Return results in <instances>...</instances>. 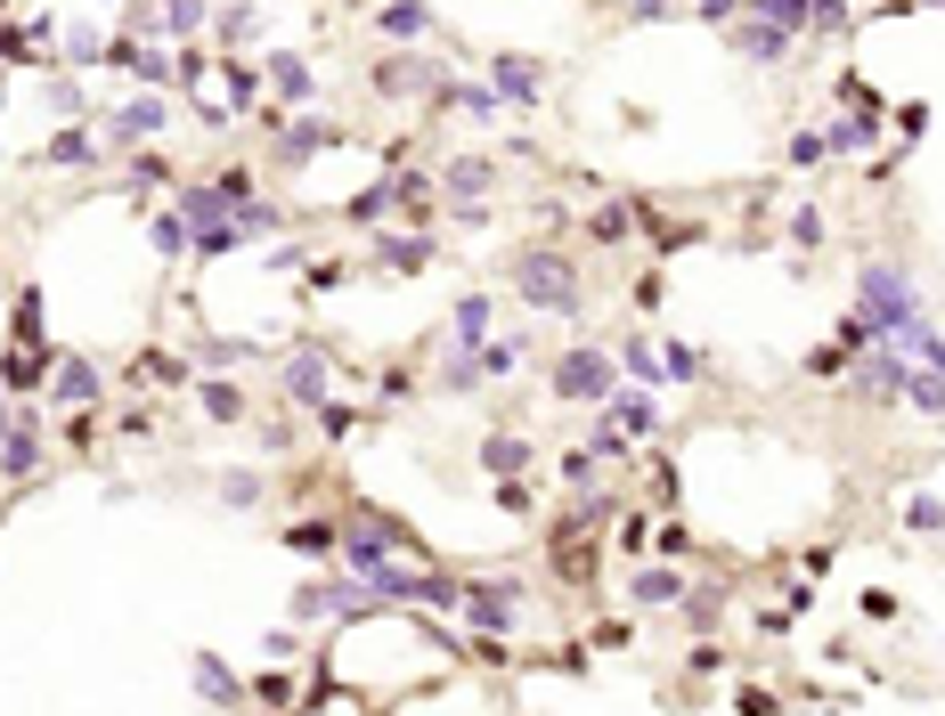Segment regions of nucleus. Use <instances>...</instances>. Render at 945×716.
Instances as JSON below:
<instances>
[{"label":"nucleus","instance_id":"43","mask_svg":"<svg viewBox=\"0 0 945 716\" xmlns=\"http://www.w3.org/2000/svg\"><path fill=\"white\" fill-rule=\"evenodd\" d=\"M139 82H147V90H155V82H172V57H163V50H147V41H139V66H131Z\"/></svg>","mask_w":945,"mask_h":716},{"label":"nucleus","instance_id":"1","mask_svg":"<svg viewBox=\"0 0 945 716\" xmlns=\"http://www.w3.org/2000/svg\"><path fill=\"white\" fill-rule=\"evenodd\" d=\"M921 310H930V293L905 261H865V285H856V310L848 326H839V343L848 350H872V343H896V334L921 326Z\"/></svg>","mask_w":945,"mask_h":716},{"label":"nucleus","instance_id":"22","mask_svg":"<svg viewBox=\"0 0 945 716\" xmlns=\"http://www.w3.org/2000/svg\"><path fill=\"white\" fill-rule=\"evenodd\" d=\"M147 237H155V252H163V261L196 252V237H187V220H180V213H155V220H147Z\"/></svg>","mask_w":945,"mask_h":716},{"label":"nucleus","instance_id":"24","mask_svg":"<svg viewBox=\"0 0 945 716\" xmlns=\"http://www.w3.org/2000/svg\"><path fill=\"white\" fill-rule=\"evenodd\" d=\"M449 107H465L473 122H490V115H506V107H497V90H490V82H449Z\"/></svg>","mask_w":945,"mask_h":716},{"label":"nucleus","instance_id":"5","mask_svg":"<svg viewBox=\"0 0 945 716\" xmlns=\"http://www.w3.org/2000/svg\"><path fill=\"white\" fill-rule=\"evenodd\" d=\"M490 90H497V107L538 115V98H546V66H538V57H522V50H506V57H490Z\"/></svg>","mask_w":945,"mask_h":716},{"label":"nucleus","instance_id":"21","mask_svg":"<svg viewBox=\"0 0 945 716\" xmlns=\"http://www.w3.org/2000/svg\"><path fill=\"white\" fill-rule=\"evenodd\" d=\"M896 350H905V367H930V375H945V334L913 326V334H896Z\"/></svg>","mask_w":945,"mask_h":716},{"label":"nucleus","instance_id":"55","mask_svg":"<svg viewBox=\"0 0 945 716\" xmlns=\"http://www.w3.org/2000/svg\"><path fill=\"white\" fill-rule=\"evenodd\" d=\"M701 17H709V25H726V17H742V0H701Z\"/></svg>","mask_w":945,"mask_h":716},{"label":"nucleus","instance_id":"15","mask_svg":"<svg viewBox=\"0 0 945 716\" xmlns=\"http://www.w3.org/2000/svg\"><path fill=\"white\" fill-rule=\"evenodd\" d=\"M0 473H9V480H33V473H41V432H33V424L9 432V448H0Z\"/></svg>","mask_w":945,"mask_h":716},{"label":"nucleus","instance_id":"40","mask_svg":"<svg viewBox=\"0 0 945 716\" xmlns=\"http://www.w3.org/2000/svg\"><path fill=\"white\" fill-rule=\"evenodd\" d=\"M237 237H278V213L269 204H237Z\"/></svg>","mask_w":945,"mask_h":716},{"label":"nucleus","instance_id":"31","mask_svg":"<svg viewBox=\"0 0 945 716\" xmlns=\"http://www.w3.org/2000/svg\"><path fill=\"white\" fill-rule=\"evenodd\" d=\"M490 334V293H465L457 302V343H481Z\"/></svg>","mask_w":945,"mask_h":716},{"label":"nucleus","instance_id":"29","mask_svg":"<svg viewBox=\"0 0 945 716\" xmlns=\"http://www.w3.org/2000/svg\"><path fill=\"white\" fill-rule=\"evenodd\" d=\"M375 252H384V269H425V261H432V245H425V237H384Z\"/></svg>","mask_w":945,"mask_h":716},{"label":"nucleus","instance_id":"51","mask_svg":"<svg viewBox=\"0 0 945 716\" xmlns=\"http://www.w3.org/2000/svg\"><path fill=\"white\" fill-rule=\"evenodd\" d=\"M685 545H692V538L677 530V521H661V530H653V554H668V562H677V554H685Z\"/></svg>","mask_w":945,"mask_h":716},{"label":"nucleus","instance_id":"53","mask_svg":"<svg viewBox=\"0 0 945 716\" xmlns=\"http://www.w3.org/2000/svg\"><path fill=\"white\" fill-rule=\"evenodd\" d=\"M497 505H506V513H530V480H497Z\"/></svg>","mask_w":945,"mask_h":716},{"label":"nucleus","instance_id":"27","mask_svg":"<svg viewBox=\"0 0 945 716\" xmlns=\"http://www.w3.org/2000/svg\"><path fill=\"white\" fill-rule=\"evenodd\" d=\"M661 383H701V350H685V343H661Z\"/></svg>","mask_w":945,"mask_h":716},{"label":"nucleus","instance_id":"17","mask_svg":"<svg viewBox=\"0 0 945 716\" xmlns=\"http://www.w3.org/2000/svg\"><path fill=\"white\" fill-rule=\"evenodd\" d=\"M603 408H612V424H620L627 440H653V432H661L653 399H627V391H612V399H603Z\"/></svg>","mask_w":945,"mask_h":716},{"label":"nucleus","instance_id":"13","mask_svg":"<svg viewBox=\"0 0 945 716\" xmlns=\"http://www.w3.org/2000/svg\"><path fill=\"white\" fill-rule=\"evenodd\" d=\"M196 692H204V701H213V708H237V701H245L237 668H228V660H213V651H204V660H196Z\"/></svg>","mask_w":945,"mask_h":716},{"label":"nucleus","instance_id":"14","mask_svg":"<svg viewBox=\"0 0 945 716\" xmlns=\"http://www.w3.org/2000/svg\"><path fill=\"white\" fill-rule=\"evenodd\" d=\"M50 383H57V399H66V408H90V399H98V367H90V358H57Z\"/></svg>","mask_w":945,"mask_h":716},{"label":"nucleus","instance_id":"30","mask_svg":"<svg viewBox=\"0 0 945 716\" xmlns=\"http://www.w3.org/2000/svg\"><path fill=\"white\" fill-rule=\"evenodd\" d=\"M905 391H913V408L945 415V375H930V367H905Z\"/></svg>","mask_w":945,"mask_h":716},{"label":"nucleus","instance_id":"45","mask_svg":"<svg viewBox=\"0 0 945 716\" xmlns=\"http://www.w3.org/2000/svg\"><path fill=\"white\" fill-rule=\"evenodd\" d=\"M522 367V343H490L481 350V375H514Z\"/></svg>","mask_w":945,"mask_h":716},{"label":"nucleus","instance_id":"41","mask_svg":"<svg viewBox=\"0 0 945 716\" xmlns=\"http://www.w3.org/2000/svg\"><path fill=\"white\" fill-rule=\"evenodd\" d=\"M213 196H221V204H254V172H237V163H228V172H221V187H213Z\"/></svg>","mask_w":945,"mask_h":716},{"label":"nucleus","instance_id":"47","mask_svg":"<svg viewBox=\"0 0 945 716\" xmlns=\"http://www.w3.org/2000/svg\"><path fill=\"white\" fill-rule=\"evenodd\" d=\"M90 57H107V41H98V33H66V66H90Z\"/></svg>","mask_w":945,"mask_h":716},{"label":"nucleus","instance_id":"8","mask_svg":"<svg viewBox=\"0 0 945 716\" xmlns=\"http://www.w3.org/2000/svg\"><path fill=\"white\" fill-rule=\"evenodd\" d=\"M278 383H286V399H302V408H319V399H326V350H293Z\"/></svg>","mask_w":945,"mask_h":716},{"label":"nucleus","instance_id":"38","mask_svg":"<svg viewBox=\"0 0 945 716\" xmlns=\"http://www.w3.org/2000/svg\"><path fill=\"white\" fill-rule=\"evenodd\" d=\"M254 701H261V708H286V701H293V676H286V668H269V676H254Z\"/></svg>","mask_w":945,"mask_h":716},{"label":"nucleus","instance_id":"52","mask_svg":"<svg viewBox=\"0 0 945 716\" xmlns=\"http://www.w3.org/2000/svg\"><path fill=\"white\" fill-rule=\"evenodd\" d=\"M131 187H163V155H131Z\"/></svg>","mask_w":945,"mask_h":716},{"label":"nucleus","instance_id":"35","mask_svg":"<svg viewBox=\"0 0 945 716\" xmlns=\"http://www.w3.org/2000/svg\"><path fill=\"white\" fill-rule=\"evenodd\" d=\"M131 375H139V383H147V375H155V383H187V358H172V350H147Z\"/></svg>","mask_w":945,"mask_h":716},{"label":"nucleus","instance_id":"12","mask_svg":"<svg viewBox=\"0 0 945 716\" xmlns=\"http://www.w3.org/2000/svg\"><path fill=\"white\" fill-rule=\"evenodd\" d=\"M269 90H278V115L286 107H310V66L293 50H278V57H269Z\"/></svg>","mask_w":945,"mask_h":716},{"label":"nucleus","instance_id":"16","mask_svg":"<svg viewBox=\"0 0 945 716\" xmlns=\"http://www.w3.org/2000/svg\"><path fill=\"white\" fill-rule=\"evenodd\" d=\"M481 465H490V473H506V480H522V465H530V440H522V432L481 440Z\"/></svg>","mask_w":945,"mask_h":716},{"label":"nucleus","instance_id":"54","mask_svg":"<svg viewBox=\"0 0 945 716\" xmlns=\"http://www.w3.org/2000/svg\"><path fill=\"white\" fill-rule=\"evenodd\" d=\"M204 358H213V367H237V358H254V343H204Z\"/></svg>","mask_w":945,"mask_h":716},{"label":"nucleus","instance_id":"46","mask_svg":"<svg viewBox=\"0 0 945 716\" xmlns=\"http://www.w3.org/2000/svg\"><path fill=\"white\" fill-rule=\"evenodd\" d=\"M848 25V0H815V17H807V33H839Z\"/></svg>","mask_w":945,"mask_h":716},{"label":"nucleus","instance_id":"49","mask_svg":"<svg viewBox=\"0 0 945 716\" xmlns=\"http://www.w3.org/2000/svg\"><path fill=\"white\" fill-rule=\"evenodd\" d=\"M50 115H90V98H82L74 82H57V90H50Z\"/></svg>","mask_w":945,"mask_h":716},{"label":"nucleus","instance_id":"4","mask_svg":"<svg viewBox=\"0 0 945 716\" xmlns=\"http://www.w3.org/2000/svg\"><path fill=\"white\" fill-rule=\"evenodd\" d=\"M367 610H384V595L367 578H319L293 595V619H367Z\"/></svg>","mask_w":945,"mask_h":716},{"label":"nucleus","instance_id":"2","mask_svg":"<svg viewBox=\"0 0 945 716\" xmlns=\"http://www.w3.org/2000/svg\"><path fill=\"white\" fill-rule=\"evenodd\" d=\"M514 278H522V302H530V310H546V318H579V269H571V252L538 245V252H522V261H514Z\"/></svg>","mask_w":945,"mask_h":716},{"label":"nucleus","instance_id":"3","mask_svg":"<svg viewBox=\"0 0 945 716\" xmlns=\"http://www.w3.org/2000/svg\"><path fill=\"white\" fill-rule=\"evenodd\" d=\"M555 391H562V399H579V408H603V399L620 391V358H612V350H595V343L562 350V358H555Z\"/></svg>","mask_w":945,"mask_h":716},{"label":"nucleus","instance_id":"26","mask_svg":"<svg viewBox=\"0 0 945 716\" xmlns=\"http://www.w3.org/2000/svg\"><path fill=\"white\" fill-rule=\"evenodd\" d=\"M627 220H636V204H595L587 237H595V245H620V237H627Z\"/></svg>","mask_w":945,"mask_h":716},{"label":"nucleus","instance_id":"32","mask_svg":"<svg viewBox=\"0 0 945 716\" xmlns=\"http://www.w3.org/2000/svg\"><path fill=\"white\" fill-rule=\"evenodd\" d=\"M839 107H848L856 122H872L880 115V90H872V82H856V74H839Z\"/></svg>","mask_w":945,"mask_h":716},{"label":"nucleus","instance_id":"44","mask_svg":"<svg viewBox=\"0 0 945 716\" xmlns=\"http://www.w3.org/2000/svg\"><path fill=\"white\" fill-rule=\"evenodd\" d=\"M791 245H824V213H815V204L791 213Z\"/></svg>","mask_w":945,"mask_h":716},{"label":"nucleus","instance_id":"39","mask_svg":"<svg viewBox=\"0 0 945 716\" xmlns=\"http://www.w3.org/2000/svg\"><path fill=\"white\" fill-rule=\"evenodd\" d=\"M204 25V0H163V33H196Z\"/></svg>","mask_w":945,"mask_h":716},{"label":"nucleus","instance_id":"6","mask_svg":"<svg viewBox=\"0 0 945 716\" xmlns=\"http://www.w3.org/2000/svg\"><path fill=\"white\" fill-rule=\"evenodd\" d=\"M465 627H481V636H514L522 627V586H465Z\"/></svg>","mask_w":945,"mask_h":716},{"label":"nucleus","instance_id":"20","mask_svg":"<svg viewBox=\"0 0 945 716\" xmlns=\"http://www.w3.org/2000/svg\"><path fill=\"white\" fill-rule=\"evenodd\" d=\"M490 180H497V163H481V155H457V163H449V180H440V187H449V196L465 204V196H481Z\"/></svg>","mask_w":945,"mask_h":716},{"label":"nucleus","instance_id":"10","mask_svg":"<svg viewBox=\"0 0 945 716\" xmlns=\"http://www.w3.org/2000/svg\"><path fill=\"white\" fill-rule=\"evenodd\" d=\"M107 131H115L122 147H131V139H155V131H163V98H147V90H139L131 107H115V115H107Z\"/></svg>","mask_w":945,"mask_h":716},{"label":"nucleus","instance_id":"7","mask_svg":"<svg viewBox=\"0 0 945 716\" xmlns=\"http://www.w3.org/2000/svg\"><path fill=\"white\" fill-rule=\"evenodd\" d=\"M733 50H742L750 66H783V57L799 50V33H783L774 17H742V25H733Z\"/></svg>","mask_w":945,"mask_h":716},{"label":"nucleus","instance_id":"42","mask_svg":"<svg viewBox=\"0 0 945 716\" xmlns=\"http://www.w3.org/2000/svg\"><path fill=\"white\" fill-rule=\"evenodd\" d=\"M620 358H627V375H636V383H661V350H644V343H627Z\"/></svg>","mask_w":945,"mask_h":716},{"label":"nucleus","instance_id":"11","mask_svg":"<svg viewBox=\"0 0 945 716\" xmlns=\"http://www.w3.org/2000/svg\"><path fill=\"white\" fill-rule=\"evenodd\" d=\"M375 25H384V41H400V50H416V41L432 33V9H425V0H391V9L375 17Z\"/></svg>","mask_w":945,"mask_h":716},{"label":"nucleus","instance_id":"25","mask_svg":"<svg viewBox=\"0 0 945 716\" xmlns=\"http://www.w3.org/2000/svg\"><path fill=\"white\" fill-rule=\"evenodd\" d=\"M196 399H204V415H213V424H237V415H245V391H237V383H213V375H204Z\"/></svg>","mask_w":945,"mask_h":716},{"label":"nucleus","instance_id":"19","mask_svg":"<svg viewBox=\"0 0 945 716\" xmlns=\"http://www.w3.org/2000/svg\"><path fill=\"white\" fill-rule=\"evenodd\" d=\"M50 163H57V172H90V163H98V139H90V131H57V139H50Z\"/></svg>","mask_w":945,"mask_h":716},{"label":"nucleus","instance_id":"36","mask_svg":"<svg viewBox=\"0 0 945 716\" xmlns=\"http://www.w3.org/2000/svg\"><path fill=\"white\" fill-rule=\"evenodd\" d=\"M319 432H326V440H351V432H359V408H343V399H319Z\"/></svg>","mask_w":945,"mask_h":716},{"label":"nucleus","instance_id":"18","mask_svg":"<svg viewBox=\"0 0 945 716\" xmlns=\"http://www.w3.org/2000/svg\"><path fill=\"white\" fill-rule=\"evenodd\" d=\"M326 139H334V122H319V115H310V122H286V139H278V163H302V155H319Z\"/></svg>","mask_w":945,"mask_h":716},{"label":"nucleus","instance_id":"56","mask_svg":"<svg viewBox=\"0 0 945 716\" xmlns=\"http://www.w3.org/2000/svg\"><path fill=\"white\" fill-rule=\"evenodd\" d=\"M0 448H9V408H0Z\"/></svg>","mask_w":945,"mask_h":716},{"label":"nucleus","instance_id":"33","mask_svg":"<svg viewBox=\"0 0 945 716\" xmlns=\"http://www.w3.org/2000/svg\"><path fill=\"white\" fill-rule=\"evenodd\" d=\"M286 545H293V554H310V562H326L334 545H343V530H319V521H302V530H293Z\"/></svg>","mask_w":945,"mask_h":716},{"label":"nucleus","instance_id":"34","mask_svg":"<svg viewBox=\"0 0 945 716\" xmlns=\"http://www.w3.org/2000/svg\"><path fill=\"white\" fill-rule=\"evenodd\" d=\"M759 17H774V25H783V33H807L815 0H759Z\"/></svg>","mask_w":945,"mask_h":716},{"label":"nucleus","instance_id":"48","mask_svg":"<svg viewBox=\"0 0 945 716\" xmlns=\"http://www.w3.org/2000/svg\"><path fill=\"white\" fill-rule=\"evenodd\" d=\"M807 375H848V343H824V350L807 358Z\"/></svg>","mask_w":945,"mask_h":716},{"label":"nucleus","instance_id":"50","mask_svg":"<svg viewBox=\"0 0 945 716\" xmlns=\"http://www.w3.org/2000/svg\"><path fill=\"white\" fill-rule=\"evenodd\" d=\"M221 497H228V505H254V497H261V480H254V473H228V480H221Z\"/></svg>","mask_w":945,"mask_h":716},{"label":"nucleus","instance_id":"37","mask_svg":"<svg viewBox=\"0 0 945 716\" xmlns=\"http://www.w3.org/2000/svg\"><path fill=\"white\" fill-rule=\"evenodd\" d=\"M636 220H644V237H653L661 252H677V245L692 237V228H685V220H661V213H636Z\"/></svg>","mask_w":945,"mask_h":716},{"label":"nucleus","instance_id":"28","mask_svg":"<svg viewBox=\"0 0 945 716\" xmlns=\"http://www.w3.org/2000/svg\"><path fill=\"white\" fill-rule=\"evenodd\" d=\"M33 33H41V25H0V66H33V57H41Z\"/></svg>","mask_w":945,"mask_h":716},{"label":"nucleus","instance_id":"9","mask_svg":"<svg viewBox=\"0 0 945 716\" xmlns=\"http://www.w3.org/2000/svg\"><path fill=\"white\" fill-rule=\"evenodd\" d=\"M50 375H57L50 350H17V343H9V358H0V391H41Z\"/></svg>","mask_w":945,"mask_h":716},{"label":"nucleus","instance_id":"23","mask_svg":"<svg viewBox=\"0 0 945 716\" xmlns=\"http://www.w3.org/2000/svg\"><path fill=\"white\" fill-rule=\"evenodd\" d=\"M636 603H644V610L685 603V578H677V571H636Z\"/></svg>","mask_w":945,"mask_h":716}]
</instances>
